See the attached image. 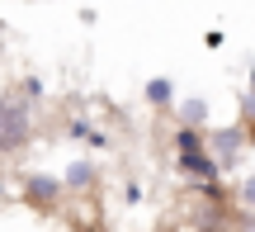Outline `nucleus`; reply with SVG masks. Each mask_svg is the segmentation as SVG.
I'll use <instances>...</instances> for the list:
<instances>
[{
	"label": "nucleus",
	"instance_id": "7",
	"mask_svg": "<svg viewBox=\"0 0 255 232\" xmlns=\"http://www.w3.org/2000/svg\"><path fill=\"white\" fill-rule=\"evenodd\" d=\"M66 138H71V142H85V147H109V133H104L100 128V123H90V119H81V114H76V119L71 123H66Z\"/></svg>",
	"mask_w": 255,
	"mask_h": 232
},
{
	"label": "nucleus",
	"instance_id": "9",
	"mask_svg": "<svg viewBox=\"0 0 255 232\" xmlns=\"http://www.w3.org/2000/svg\"><path fill=\"white\" fill-rule=\"evenodd\" d=\"M237 123L255 133V85H246V90L237 95Z\"/></svg>",
	"mask_w": 255,
	"mask_h": 232
},
{
	"label": "nucleus",
	"instance_id": "3",
	"mask_svg": "<svg viewBox=\"0 0 255 232\" xmlns=\"http://www.w3.org/2000/svg\"><path fill=\"white\" fill-rule=\"evenodd\" d=\"M19 190H24V199H28L33 209H57V204L66 199V180H62V176H47V171H28Z\"/></svg>",
	"mask_w": 255,
	"mask_h": 232
},
{
	"label": "nucleus",
	"instance_id": "10",
	"mask_svg": "<svg viewBox=\"0 0 255 232\" xmlns=\"http://www.w3.org/2000/svg\"><path fill=\"white\" fill-rule=\"evenodd\" d=\"M19 90H24V95H28V100H33V104H38V100H43V90H47V85H43V81H38V76H28V81H24V85H19Z\"/></svg>",
	"mask_w": 255,
	"mask_h": 232
},
{
	"label": "nucleus",
	"instance_id": "2",
	"mask_svg": "<svg viewBox=\"0 0 255 232\" xmlns=\"http://www.w3.org/2000/svg\"><path fill=\"white\" fill-rule=\"evenodd\" d=\"M251 138H255V133H251V128H241V123H222V128H213V133H208V152L218 157L222 176H227V171H237V161L251 152Z\"/></svg>",
	"mask_w": 255,
	"mask_h": 232
},
{
	"label": "nucleus",
	"instance_id": "1",
	"mask_svg": "<svg viewBox=\"0 0 255 232\" xmlns=\"http://www.w3.org/2000/svg\"><path fill=\"white\" fill-rule=\"evenodd\" d=\"M38 133V104L24 90H0V161L24 157Z\"/></svg>",
	"mask_w": 255,
	"mask_h": 232
},
{
	"label": "nucleus",
	"instance_id": "4",
	"mask_svg": "<svg viewBox=\"0 0 255 232\" xmlns=\"http://www.w3.org/2000/svg\"><path fill=\"white\" fill-rule=\"evenodd\" d=\"M208 123H213V109H208V100H203V95H194V100H180V104H175V128L213 133Z\"/></svg>",
	"mask_w": 255,
	"mask_h": 232
},
{
	"label": "nucleus",
	"instance_id": "5",
	"mask_svg": "<svg viewBox=\"0 0 255 232\" xmlns=\"http://www.w3.org/2000/svg\"><path fill=\"white\" fill-rule=\"evenodd\" d=\"M62 180H66V195H90V190L100 185V166L85 161V157H76L71 166L62 171Z\"/></svg>",
	"mask_w": 255,
	"mask_h": 232
},
{
	"label": "nucleus",
	"instance_id": "11",
	"mask_svg": "<svg viewBox=\"0 0 255 232\" xmlns=\"http://www.w3.org/2000/svg\"><path fill=\"white\" fill-rule=\"evenodd\" d=\"M237 232H255V214H241L237 218Z\"/></svg>",
	"mask_w": 255,
	"mask_h": 232
},
{
	"label": "nucleus",
	"instance_id": "6",
	"mask_svg": "<svg viewBox=\"0 0 255 232\" xmlns=\"http://www.w3.org/2000/svg\"><path fill=\"white\" fill-rule=\"evenodd\" d=\"M142 100L151 104V109H170V114H175V104H180V100H175V81H170V76H151V81L142 85Z\"/></svg>",
	"mask_w": 255,
	"mask_h": 232
},
{
	"label": "nucleus",
	"instance_id": "8",
	"mask_svg": "<svg viewBox=\"0 0 255 232\" xmlns=\"http://www.w3.org/2000/svg\"><path fill=\"white\" fill-rule=\"evenodd\" d=\"M232 204H237V214H255V176H241L232 185Z\"/></svg>",
	"mask_w": 255,
	"mask_h": 232
}]
</instances>
